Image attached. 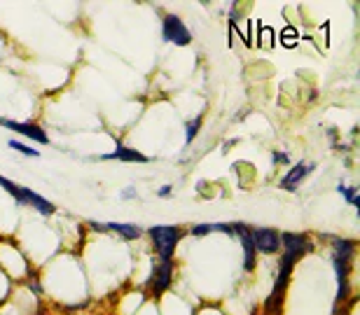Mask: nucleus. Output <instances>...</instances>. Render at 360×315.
Instances as JSON below:
<instances>
[{
    "mask_svg": "<svg viewBox=\"0 0 360 315\" xmlns=\"http://www.w3.org/2000/svg\"><path fill=\"white\" fill-rule=\"evenodd\" d=\"M356 255V243L347 239H335L333 241V264H349Z\"/></svg>",
    "mask_w": 360,
    "mask_h": 315,
    "instance_id": "12",
    "label": "nucleus"
},
{
    "mask_svg": "<svg viewBox=\"0 0 360 315\" xmlns=\"http://www.w3.org/2000/svg\"><path fill=\"white\" fill-rule=\"evenodd\" d=\"M150 239L155 243V250L160 253L162 262H171V257H174L176 248L180 239L185 236V232L180 227H167V224H155L148 229Z\"/></svg>",
    "mask_w": 360,
    "mask_h": 315,
    "instance_id": "2",
    "label": "nucleus"
},
{
    "mask_svg": "<svg viewBox=\"0 0 360 315\" xmlns=\"http://www.w3.org/2000/svg\"><path fill=\"white\" fill-rule=\"evenodd\" d=\"M171 281H174V264L160 262L155 267L153 276H150V281H148V292H150V295H155V297H160L171 288Z\"/></svg>",
    "mask_w": 360,
    "mask_h": 315,
    "instance_id": "6",
    "label": "nucleus"
},
{
    "mask_svg": "<svg viewBox=\"0 0 360 315\" xmlns=\"http://www.w3.org/2000/svg\"><path fill=\"white\" fill-rule=\"evenodd\" d=\"M162 33H164V40L174 42V45H178V47H185L192 42L190 28L183 24V19H180L178 14H167V17H164Z\"/></svg>",
    "mask_w": 360,
    "mask_h": 315,
    "instance_id": "4",
    "label": "nucleus"
},
{
    "mask_svg": "<svg viewBox=\"0 0 360 315\" xmlns=\"http://www.w3.org/2000/svg\"><path fill=\"white\" fill-rule=\"evenodd\" d=\"M281 246H285V257L292 262H297L300 257H304L309 250V236L307 234H295V232H285L281 234Z\"/></svg>",
    "mask_w": 360,
    "mask_h": 315,
    "instance_id": "8",
    "label": "nucleus"
},
{
    "mask_svg": "<svg viewBox=\"0 0 360 315\" xmlns=\"http://www.w3.org/2000/svg\"><path fill=\"white\" fill-rule=\"evenodd\" d=\"M271 159H274V163H290V156L283 152H274Z\"/></svg>",
    "mask_w": 360,
    "mask_h": 315,
    "instance_id": "18",
    "label": "nucleus"
},
{
    "mask_svg": "<svg viewBox=\"0 0 360 315\" xmlns=\"http://www.w3.org/2000/svg\"><path fill=\"white\" fill-rule=\"evenodd\" d=\"M94 229H108V232H117L124 241H136L141 239L143 229L139 224H122V222H108V224H96V222H91Z\"/></svg>",
    "mask_w": 360,
    "mask_h": 315,
    "instance_id": "13",
    "label": "nucleus"
},
{
    "mask_svg": "<svg viewBox=\"0 0 360 315\" xmlns=\"http://www.w3.org/2000/svg\"><path fill=\"white\" fill-rule=\"evenodd\" d=\"M314 170V163H295V166L288 170V173L283 175V180H281V189L285 192H295L300 187L302 182H304V177Z\"/></svg>",
    "mask_w": 360,
    "mask_h": 315,
    "instance_id": "11",
    "label": "nucleus"
},
{
    "mask_svg": "<svg viewBox=\"0 0 360 315\" xmlns=\"http://www.w3.org/2000/svg\"><path fill=\"white\" fill-rule=\"evenodd\" d=\"M7 145H10L12 149H17V152H21V154H26V156H33V159H35V156H40V152H38V149H33V147L24 145V142H21V140H10V142H7Z\"/></svg>",
    "mask_w": 360,
    "mask_h": 315,
    "instance_id": "16",
    "label": "nucleus"
},
{
    "mask_svg": "<svg viewBox=\"0 0 360 315\" xmlns=\"http://www.w3.org/2000/svg\"><path fill=\"white\" fill-rule=\"evenodd\" d=\"M201 121H204V114H197V117H194L192 121H187V126H185V142H192L194 138H197Z\"/></svg>",
    "mask_w": 360,
    "mask_h": 315,
    "instance_id": "15",
    "label": "nucleus"
},
{
    "mask_svg": "<svg viewBox=\"0 0 360 315\" xmlns=\"http://www.w3.org/2000/svg\"><path fill=\"white\" fill-rule=\"evenodd\" d=\"M0 187H3L5 192H10V194L14 196V201H19V203H24V206H31V208H35L40 215H45V217H49V215L56 213V206L52 201H47L45 196L35 194L33 189L21 187V185L12 182L10 177L0 175Z\"/></svg>",
    "mask_w": 360,
    "mask_h": 315,
    "instance_id": "1",
    "label": "nucleus"
},
{
    "mask_svg": "<svg viewBox=\"0 0 360 315\" xmlns=\"http://www.w3.org/2000/svg\"><path fill=\"white\" fill-rule=\"evenodd\" d=\"M0 126L10 128V131H17L21 135H26V138L40 142V145H49V135H47V131L40 124H31V121H14V119L0 117Z\"/></svg>",
    "mask_w": 360,
    "mask_h": 315,
    "instance_id": "7",
    "label": "nucleus"
},
{
    "mask_svg": "<svg viewBox=\"0 0 360 315\" xmlns=\"http://www.w3.org/2000/svg\"><path fill=\"white\" fill-rule=\"evenodd\" d=\"M234 236H239L241 246H243V269L253 271L255 269V246H253V236H250V227L246 224H232Z\"/></svg>",
    "mask_w": 360,
    "mask_h": 315,
    "instance_id": "9",
    "label": "nucleus"
},
{
    "mask_svg": "<svg viewBox=\"0 0 360 315\" xmlns=\"http://www.w3.org/2000/svg\"><path fill=\"white\" fill-rule=\"evenodd\" d=\"M157 194H160V196H169L171 194V187H169V185H164V187H160V192H157Z\"/></svg>",
    "mask_w": 360,
    "mask_h": 315,
    "instance_id": "19",
    "label": "nucleus"
},
{
    "mask_svg": "<svg viewBox=\"0 0 360 315\" xmlns=\"http://www.w3.org/2000/svg\"><path fill=\"white\" fill-rule=\"evenodd\" d=\"M250 236H253L255 253H264V255L278 253L281 234L276 232V229H271V227H255V229H250Z\"/></svg>",
    "mask_w": 360,
    "mask_h": 315,
    "instance_id": "5",
    "label": "nucleus"
},
{
    "mask_svg": "<svg viewBox=\"0 0 360 315\" xmlns=\"http://www.w3.org/2000/svg\"><path fill=\"white\" fill-rule=\"evenodd\" d=\"M101 159H105V161H124V163H148L150 159L143 152H139V149H131V147H127L124 142H117L115 145V149L112 152H108V154H103Z\"/></svg>",
    "mask_w": 360,
    "mask_h": 315,
    "instance_id": "10",
    "label": "nucleus"
},
{
    "mask_svg": "<svg viewBox=\"0 0 360 315\" xmlns=\"http://www.w3.org/2000/svg\"><path fill=\"white\" fill-rule=\"evenodd\" d=\"M292 267H295V262L288 260V257H283L281 269H278V276H276V283H274V290H271V295L267 297V302H264V311H267L269 315H281V309H283V299H285V288H288V281H290Z\"/></svg>",
    "mask_w": 360,
    "mask_h": 315,
    "instance_id": "3",
    "label": "nucleus"
},
{
    "mask_svg": "<svg viewBox=\"0 0 360 315\" xmlns=\"http://www.w3.org/2000/svg\"><path fill=\"white\" fill-rule=\"evenodd\" d=\"M213 232H222V234L234 236V227L232 224H197V227H192V236H206V234H213Z\"/></svg>",
    "mask_w": 360,
    "mask_h": 315,
    "instance_id": "14",
    "label": "nucleus"
},
{
    "mask_svg": "<svg viewBox=\"0 0 360 315\" xmlns=\"http://www.w3.org/2000/svg\"><path fill=\"white\" fill-rule=\"evenodd\" d=\"M340 194H344L347 196V201L351 203V206H358V194H356V187H347V185H340Z\"/></svg>",
    "mask_w": 360,
    "mask_h": 315,
    "instance_id": "17",
    "label": "nucleus"
}]
</instances>
